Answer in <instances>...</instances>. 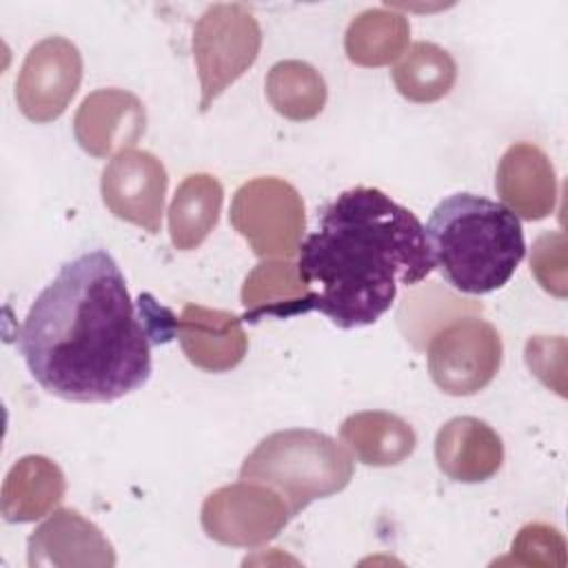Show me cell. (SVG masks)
<instances>
[{"mask_svg": "<svg viewBox=\"0 0 568 568\" xmlns=\"http://www.w3.org/2000/svg\"><path fill=\"white\" fill-rule=\"evenodd\" d=\"M67 479L44 455H24L7 473L0 493V513L11 524H27L49 515L64 497Z\"/></svg>", "mask_w": 568, "mask_h": 568, "instance_id": "cell-16", "label": "cell"}, {"mask_svg": "<svg viewBox=\"0 0 568 568\" xmlns=\"http://www.w3.org/2000/svg\"><path fill=\"white\" fill-rule=\"evenodd\" d=\"M229 220L257 257L282 260L300 251L306 226L302 195L291 182L275 175L244 182L231 200Z\"/></svg>", "mask_w": 568, "mask_h": 568, "instance_id": "cell-6", "label": "cell"}, {"mask_svg": "<svg viewBox=\"0 0 568 568\" xmlns=\"http://www.w3.org/2000/svg\"><path fill=\"white\" fill-rule=\"evenodd\" d=\"M175 335L186 359L206 373L235 368L248 348L242 317L202 304L182 308L180 317H175Z\"/></svg>", "mask_w": 568, "mask_h": 568, "instance_id": "cell-13", "label": "cell"}, {"mask_svg": "<svg viewBox=\"0 0 568 568\" xmlns=\"http://www.w3.org/2000/svg\"><path fill=\"white\" fill-rule=\"evenodd\" d=\"M169 175L160 158L149 151L126 149L109 160L102 171L100 193L104 206L129 224L155 235L162 224Z\"/></svg>", "mask_w": 568, "mask_h": 568, "instance_id": "cell-10", "label": "cell"}, {"mask_svg": "<svg viewBox=\"0 0 568 568\" xmlns=\"http://www.w3.org/2000/svg\"><path fill=\"white\" fill-rule=\"evenodd\" d=\"M242 479L277 490L295 517L311 501L344 490L353 477V457L331 435L286 428L266 435L242 462Z\"/></svg>", "mask_w": 568, "mask_h": 568, "instance_id": "cell-4", "label": "cell"}, {"mask_svg": "<svg viewBox=\"0 0 568 568\" xmlns=\"http://www.w3.org/2000/svg\"><path fill=\"white\" fill-rule=\"evenodd\" d=\"M395 89L410 102L430 104L450 93L457 80L453 55L435 42L419 40L410 44L393 67Z\"/></svg>", "mask_w": 568, "mask_h": 568, "instance_id": "cell-21", "label": "cell"}, {"mask_svg": "<svg viewBox=\"0 0 568 568\" xmlns=\"http://www.w3.org/2000/svg\"><path fill=\"white\" fill-rule=\"evenodd\" d=\"M519 566H566L564 535L548 524H526L510 544V557Z\"/></svg>", "mask_w": 568, "mask_h": 568, "instance_id": "cell-23", "label": "cell"}, {"mask_svg": "<svg viewBox=\"0 0 568 568\" xmlns=\"http://www.w3.org/2000/svg\"><path fill=\"white\" fill-rule=\"evenodd\" d=\"M311 293L291 260L260 262L242 284V320L257 324L264 317L288 320L304 315Z\"/></svg>", "mask_w": 568, "mask_h": 568, "instance_id": "cell-17", "label": "cell"}, {"mask_svg": "<svg viewBox=\"0 0 568 568\" xmlns=\"http://www.w3.org/2000/svg\"><path fill=\"white\" fill-rule=\"evenodd\" d=\"M155 342L146 306L98 248L67 262L33 300L18 348L31 377L67 402H115L151 377Z\"/></svg>", "mask_w": 568, "mask_h": 568, "instance_id": "cell-1", "label": "cell"}, {"mask_svg": "<svg viewBox=\"0 0 568 568\" xmlns=\"http://www.w3.org/2000/svg\"><path fill=\"white\" fill-rule=\"evenodd\" d=\"M262 47L257 18L237 2L211 4L193 29V60L200 75V111H209L253 62Z\"/></svg>", "mask_w": 568, "mask_h": 568, "instance_id": "cell-5", "label": "cell"}, {"mask_svg": "<svg viewBox=\"0 0 568 568\" xmlns=\"http://www.w3.org/2000/svg\"><path fill=\"white\" fill-rule=\"evenodd\" d=\"M31 568H111L115 550L104 532L73 508H58L27 541Z\"/></svg>", "mask_w": 568, "mask_h": 568, "instance_id": "cell-11", "label": "cell"}, {"mask_svg": "<svg viewBox=\"0 0 568 568\" xmlns=\"http://www.w3.org/2000/svg\"><path fill=\"white\" fill-rule=\"evenodd\" d=\"M224 189L209 173L186 175L169 206V235L178 251L197 248L215 229L222 211Z\"/></svg>", "mask_w": 568, "mask_h": 568, "instance_id": "cell-19", "label": "cell"}, {"mask_svg": "<svg viewBox=\"0 0 568 568\" xmlns=\"http://www.w3.org/2000/svg\"><path fill=\"white\" fill-rule=\"evenodd\" d=\"M291 517V508L277 490L251 479L213 490L200 510L206 537L233 548H255L271 541Z\"/></svg>", "mask_w": 568, "mask_h": 568, "instance_id": "cell-8", "label": "cell"}, {"mask_svg": "<svg viewBox=\"0 0 568 568\" xmlns=\"http://www.w3.org/2000/svg\"><path fill=\"white\" fill-rule=\"evenodd\" d=\"M424 233L442 277L468 295L501 288L526 253L519 217L504 204L475 193L444 197L433 209Z\"/></svg>", "mask_w": 568, "mask_h": 568, "instance_id": "cell-3", "label": "cell"}, {"mask_svg": "<svg viewBox=\"0 0 568 568\" xmlns=\"http://www.w3.org/2000/svg\"><path fill=\"white\" fill-rule=\"evenodd\" d=\"M326 82L322 73L302 60H280L266 75V98L271 106L293 122L313 120L326 104Z\"/></svg>", "mask_w": 568, "mask_h": 568, "instance_id": "cell-22", "label": "cell"}, {"mask_svg": "<svg viewBox=\"0 0 568 568\" xmlns=\"http://www.w3.org/2000/svg\"><path fill=\"white\" fill-rule=\"evenodd\" d=\"M530 273L544 291L564 300L568 295L566 235L561 231L541 233L530 248Z\"/></svg>", "mask_w": 568, "mask_h": 568, "instance_id": "cell-24", "label": "cell"}, {"mask_svg": "<svg viewBox=\"0 0 568 568\" xmlns=\"http://www.w3.org/2000/svg\"><path fill=\"white\" fill-rule=\"evenodd\" d=\"M433 268L417 215L373 186L348 189L328 202L317 231L300 244L297 262L313 291L306 313L320 311L346 331L375 324L399 284L415 286Z\"/></svg>", "mask_w": 568, "mask_h": 568, "instance_id": "cell-2", "label": "cell"}, {"mask_svg": "<svg viewBox=\"0 0 568 568\" xmlns=\"http://www.w3.org/2000/svg\"><path fill=\"white\" fill-rule=\"evenodd\" d=\"M504 344L493 324L462 317L442 326L428 342V373L439 390L468 397L486 388L501 366Z\"/></svg>", "mask_w": 568, "mask_h": 568, "instance_id": "cell-7", "label": "cell"}, {"mask_svg": "<svg viewBox=\"0 0 568 568\" xmlns=\"http://www.w3.org/2000/svg\"><path fill=\"white\" fill-rule=\"evenodd\" d=\"M408 38L410 24L404 13L375 7L351 20L344 36V51L353 64L386 67L404 55Z\"/></svg>", "mask_w": 568, "mask_h": 568, "instance_id": "cell-20", "label": "cell"}, {"mask_svg": "<svg viewBox=\"0 0 568 568\" xmlns=\"http://www.w3.org/2000/svg\"><path fill=\"white\" fill-rule=\"evenodd\" d=\"M339 437L366 466H397L408 459L417 446L413 426L395 413L359 410L339 426Z\"/></svg>", "mask_w": 568, "mask_h": 568, "instance_id": "cell-18", "label": "cell"}, {"mask_svg": "<svg viewBox=\"0 0 568 568\" xmlns=\"http://www.w3.org/2000/svg\"><path fill=\"white\" fill-rule=\"evenodd\" d=\"M435 462L448 479L479 484L501 468L504 444L484 419L470 415L453 417L435 437Z\"/></svg>", "mask_w": 568, "mask_h": 568, "instance_id": "cell-15", "label": "cell"}, {"mask_svg": "<svg viewBox=\"0 0 568 568\" xmlns=\"http://www.w3.org/2000/svg\"><path fill=\"white\" fill-rule=\"evenodd\" d=\"M82 82V53L62 38L49 36L36 42L16 80V102L20 113L38 124L58 120Z\"/></svg>", "mask_w": 568, "mask_h": 568, "instance_id": "cell-9", "label": "cell"}, {"mask_svg": "<svg viewBox=\"0 0 568 568\" xmlns=\"http://www.w3.org/2000/svg\"><path fill=\"white\" fill-rule=\"evenodd\" d=\"M146 109L126 89H98L75 111L73 135L80 149L93 158L118 155L144 135Z\"/></svg>", "mask_w": 568, "mask_h": 568, "instance_id": "cell-12", "label": "cell"}, {"mask_svg": "<svg viewBox=\"0 0 568 568\" xmlns=\"http://www.w3.org/2000/svg\"><path fill=\"white\" fill-rule=\"evenodd\" d=\"M495 191L517 217L535 222L552 213L557 178L550 158L530 142H515L497 164Z\"/></svg>", "mask_w": 568, "mask_h": 568, "instance_id": "cell-14", "label": "cell"}]
</instances>
